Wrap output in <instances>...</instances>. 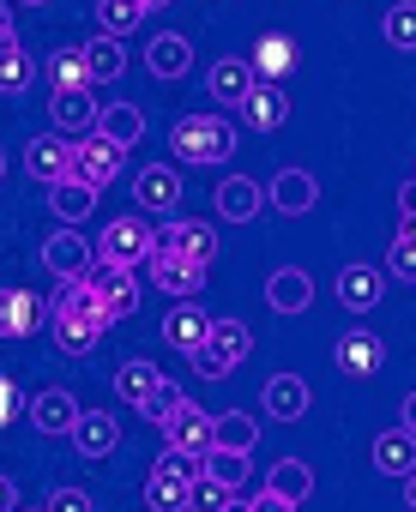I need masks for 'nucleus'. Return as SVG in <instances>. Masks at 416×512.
<instances>
[{
    "label": "nucleus",
    "mask_w": 416,
    "mask_h": 512,
    "mask_svg": "<svg viewBox=\"0 0 416 512\" xmlns=\"http://www.w3.org/2000/svg\"><path fill=\"white\" fill-rule=\"evenodd\" d=\"M25 7H49V0H25Z\"/></svg>",
    "instance_id": "56"
},
{
    "label": "nucleus",
    "mask_w": 416,
    "mask_h": 512,
    "mask_svg": "<svg viewBox=\"0 0 416 512\" xmlns=\"http://www.w3.org/2000/svg\"><path fill=\"white\" fill-rule=\"evenodd\" d=\"M163 434H169V446H175V452H193V458L218 452V416H205L199 404H187V410H181Z\"/></svg>",
    "instance_id": "12"
},
{
    "label": "nucleus",
    "mask_w": 416,
    "mask_h": 512,
    "mask_svg": "<svg viewBox=\"0 0 416 512\" xmlns=\"http://www.w3.org/2000/svg\"><path fill=\"white\" fill-rule=\"evenodd\" d=\"M91 284H97V296H103V320H109V326H115V320H133V308H139V284H133V272L97 260V266H91Z\"/></svg>",
    "instance_id": "9"
},
{
    "label": "nucleus",
    "mask_w": 416,
    "mask_h": 512,
    "mask_svg": "<svg viewBox=\"0 0 416 512\" xmlns=\"http://www.w3.org/2000/svg\"><path fill=\"white\" fill-rule=\"evenodd\" d=\"M398 211H404V217H416V181H404V187H398Z\"/></svg>",
    "instance_id": "49"
},
{
    "label": "nucleus",
    "mask_w": 416,
    "mask_h": 512,
    "mask_svg": "<svg viewBox=\"0 0 416 512\" xmlns=\"http://www.w3.org/2000/svg\"><path fill=\"white\" fill-rule=\"evenodd\" d=\"M224 512H254V500H230V506H224Z\"/></svg>",
    "instance_id": "52"
},
{
    "label": "nucleus",
    "mask_w": 416,
    "mask_h": 512,
    "mask_svg": "<svg viewBox=\"0 0 416 512\" xmlns=\"http://www.w3.org/2000/svg\"><path fill=\"white\" fill-rule=\"evenodd\" d=\"M19 410H25V392H19L7 374H0V428H7V422H19Z\"/></svg>",
    "instance_id": "45"
},
{
    "label": "nucleus",
    "mask_w": 416,
    "mask_h": 512,
    "mask_svg": "<svg viewBox=\"0 0 416 512\" xmlns=\"http://www.w3.org/2000/svg\"><path fill=\"white\" fill-rule=\"evenodd\" d=\"M205 332H212V314L193 308V302H175V308L163 314V344L181 350V356H193V350L205 344Z\"/></svg>",
    "instance_id": "18"
},
{
    "label": "nucleus",
    "mask_w": 416,
    "mask_h": 512,
    "mask_svg": "<svg viewBox=\"0 0 416 512\" xmlns=\"http://www.w3.org/2000/svg\"><path fill=\"white\" fill-rule=\"evenodd\" d=\"M139 7H145V13H163V7H169V0H139Z\"/></svg>",
    "instance_id": "53"
},
{
    "label": "nucleus",
    "mask_w": 416,
    "mask_h": 512,
    "mask_svg": "<svg viewBox=\"0 0 416 512\" xmlns=\"http://www.w3.org/2000/svg\"><path fill=\"white\" fill-rule=\"evenodd\" d=\"M49 326H55L61 356H85V350L103 338V326H109L97 284H91V278H67V284L55 290V302H49Z\"/></svg>",
    "instance_id": "1"
},
{
    "label": "nucleus",
    "mask_w": 416,
    "mask_h": 512,
    "mask_svg": "<svg viewBox=\"0 0 416 512\" xmlns=\"http://www.w3.org/2000/svg\"><path fill=\"white\" fill-rule=\"evenodd\" d=\"M97 115H103V109H97L91 85H85V91H55V97H49V121H55V133L73 139V145L97 133Z\"/></svg>",
    "instance_id": "7"
},
{
    "label": "nucleus",
    "mask_w": 416,
    "mask_h": 512,
    "mask_svg": "<svg viewBox=\"0 0 416 512\" xmlns=\"http://www.w3.org/2000/svg\"><path fill=\"white\" fill-rule=\"evenodd\" d=\"M248 350H254V332L242 320H212L205 344L193 350V374L199 380H224V374H236L248 362Z\"/></svg>",
    "instance_id": "3"
},
{
    "label": "nucleus",
    "mask_w": 416,
    "mask_h": 512,
    "mask_svg": "<svg viewBox=\"0 0 416 512\" xmlns=\"http://www.w3.org/2000/svg\"><path fill=\"white\" fill-rule=\"evenodd\" d=\"M230 500H236V488H224V482H212V476H199V482H193V506H187V512H224Z\"/></svg>",
    "instance_id": "43"
},
{
    "label": "nucleus",
    "mask_w": 416,
    "mask_h": 512,
    "mask_svg": "<svg viewBox=\"0 0 416 512\" xmlns=\"http://www.w3.org/2000/svg\"><path fill=\"white\" fill-rule=\"evenodd\" d=\"M0 175H7V151H0Z\"/></svg>",
    "instance_id": "55"
},
{
    "label": "nucleus",
    "mask_w": 416,
    "mask_h": 512,
    "mask_svg": "<svg viewBox=\"0 0 416 512\" xmlns=\"http://www.w3.org/2000/svg\"><path fill=\"white\" fill-rule=\"evenodd\" d=\"M266 302H272V314H308L314 308V278L302 266H284V272L266 278Z\"/></svg>",
    "instance_id": "20"
},
{
    "label": "nucleus",
    "mask_w": 416,
    "mask_h": 512,
    "mask_svg": "<svg viewBox=\"0 0 416 512\" xmlns=\"http://www.w3.org/2000/svg\"><path fill=\"white\" fill-rule=\"evenodd\" d=\"M49 211H55L67 229H79V223L97 211V187H85V181H73V175H67V181H55V187H49Z\"/></svg>",
    "instance_id": "27"
},
{
    "label": "nucleus",
    "mask_w": 416,
    "mask_h": 512,
    "mask_svg": "<svg viewBox=\"0 0 416 512\" xmlns=\"http://www.w3.org/2000/svg\"><path fill=\"white\" fill-rule=\"evenodd\" d=\"M266 199H272V211H284V217H308V211L320 205V181H314L308 169H278L272 187H266Z\"/></svg>",
    "instance_id": "10"
},
{
    "label": "nucleus",
    "mask_w": 416,
    "mask_h": 512,
    "mask_svg": "<svg viewBox=\"0 0 416 512\" xmlns=\"http://www.w3.org/2000/svg\"><path fill=\"white\" fill-rule=\"evenodd\" d=\"M248 470H254V464H248V452H224V446H218V452H205V476L224 482V488H242V482H248Z\"/></svg>",
    "instance_id": "40"
},
{
    "label": "nucleus",
    "mask_w": 416,
    "mask_h": 512,
    "mask_svg": "<svg viewBox=\"0 0 416 512\" xmlns=\"http://www.w3.org/2000/svg\"><path fill=\"white\" fill-rule=\"evenodd\" d=\"M260 488H272V494H284V500H296V506H302V500L314 494V470H308L302 458H278V464L266 470V482H260Z\"/></svg>",
    "instance_id": "32"
},
{
    "label": "nucleus",
    "mask_w": 416,
    "mask_h": 512,
    "mask_svg": "<svg viewBox=\"0 0 416 512\" xmlns=\"http://www.w3.org/2000/svg\"><path fill=\"white\" fill-rule=\"evenodd\" d=\"M13 43H19V31H13V7L0 0V49H13Z\"/></svg>",
    "instance_id": "47"
},
{
    "label": "nucleus",
    "mask_w": 416,
    "mask_h": 512,
    "mask_svg": "<svg viewBox=\"0 0 416 512\" xmlns=\"http://www.w3.org/2000/svg\"><path fill=\"white\" fill-rule=\"evenodd\" d=\"M254 512H296V500H284V494H272V488H260V500H254Z\"/></svg>",
    "instance_id": "46"
},
{
    "label": "nucleus",
    "mask_w": 416,
    "mask_h": 512,
    "mask_svg": "<svg viewBox=\"0 0 416 512\" xmlns=\"http://www.w3.org/2000/svg\"><path fill=\"white\" fill-rule=\"evenodd\" d=\"M404 235H416V217H404Z\"/></svg>",
    "instance_id": "54"
},
{
    "label": "nucleus",
    "mask_w": 416,
    "mask_h": 512,
    "mask_svg": "<svg viewBox=\"0 0 416 512\" xmlns=\"http://www.w3.org/2000/svg\"><path fill=\"white\" fill-rule=\"evenodd\" d=\"M85 67H91V85H109L127 73V49L115 37H97V43H85Z\"/></svg>",
    "instance_id": "34"
},
{
    "label": "nucleus",
    "mask_w": 416,
    "mask_h": 512,
    "mask_svg": "<svg viewBox=\"0 0 416 512\" xmlns=\"http://www.w3.org/2000/svg\"><path fill=\"white\" fill-rule=\"evenodd\" d=\"M67 440L79 446V458H109V452H115V440H121V422H115L109 410H85V416H79V428H73Z\"/></svg>",
    "instance_id": "23"
},
{
    "label": "nucleus",
    "mask_w": 416,
    "mask_h": 512,
    "mask_svg": "<svg viewBox=\"0 0 416 512\" xmlns=\"http://www.w3.org/2000/svg\"><path fill=\"white\" fill-rule=\"evenodd\" d=\"M157 253H175V260H193V266H212L218 260V229L212 223H193V217H169L157 229Z\"/></svg>",
    "instance_id": "5"
},
{
    "label": "nucleus",
    "mask_w": 416,
    "mask_h": 512,
    "mask_svg": "<svg viewBox=\"0 0 416 512\" xmlns=\"http://www.w3.org/2000/svg\"><path fill=\"white\" fill-rule=\"evenodd\" d=\"M380 290H386V278H380L374 266H344V272H338V302H344L350 314L380 308Z\"/></svg>",
    "instance_id": "26"
},
{
    "label": "nucleus",
    "mask_w": 416,
    "mask_h": 512,
    "mask_svg": "<svg viewBox=\"0 0 416 512\" xmlns=\"http://www.w3.org/2000/svg\"><path fill=\"white\" fill-rule=\"evenodd\" d=\"M242 115H248V127H254V133H272V127H284L290 97H284L278 85H266V79H260V85H254V97L242 103Z\"/></svg>",
    "instance_id": "29"
},
{
    "label": "nucleus",
    "mask_w": 416,
    "mask_h": 512,
    "mask_svg": "<svg viewBox=\"0 0 416 512\" xmlns=\"http://www.w3.org/2000/svg\"><path fill=\"white\" fill-rule=\"evenodd\" d=\"M398 428H410V434H416V392L404 398V422H398Z\"/></svg>",
    "instance_id": "50"
},
{
    "label": "nucleus",
    "mask_w": 416,
    "mask_h": 512,
    "mask_svg": "<svg viewBox=\"0 0 416 512\" xmlns=\"http://www.w3.org/2000/svg\"><path fill=\"white\" fill-rule=\"evenodd\" d=\"M218 446H224V452H254V446H260V416H248V410L218 416Z\"/></svg>",
    "instance_id": "37"
},
{
    "label": "nucleus",
    "mask_w": 416,
    "mask_h": 512,
    "mask_svg": "<svg viewBox=\"0 0 416 512\" xmlns=\"http://www.w3.org/2000/svg\"><path fill=\"white\" fill-rule=\"evenodd\" d=\"M145 506L151 512H187L193 506V482L187 476H169V470H151L145 476Z\"/></svg>",
    "instance_id": "31"
},
{
    "label": "nucleus",
    "mask_w": 416,
    "mask_h": 512,
    "mask_svg": "<svg viewBox=\"0 0 416 512\" xmlns=\"http://www.w3.org/2000/svg\"><path fill=\"white\" fill-rule=\"evenodd\" d=\"M43 266H49L61 284H67V278H91V266H97V247H91L79 229H67V223H61V229L43 241Z\"/></svg>",
    "instance_id": "6"
},
{
    "label": "nucleus",
    "mask_w": 416,
    "mask_h": 512,
    "mask_svg": "<svg viewBox=\"0 0 416 512\" xmlns=\"http://www.w3.org/2000/svg\"><path fill=\"white\" fill-rule=\"evenodd\" d=\"M37 61H31V49L25 43H13V49H0V97H19V91H31L37 85Z\"/></svg>",
    "instance_id": "33"
},
{
    "label": "nucleus",
    "mask_w": 416,
    "mask_h": 512,
    "mask_svg": "<svg viewBox=\"0 0 416 512\" xmlns=\"http://www.w3.org/2000/svg\"><path fill=\"white\" fill-rule=\"evenodd\" d=\"M133 199H139V211H163V217H175V205H181V175H175L169 163H151V169H139Z\"/></svg>",
    "instance_id": "16"
},
{
    "label": "nucleus",
    "mask_w": 416,
    "mask_h": 512,
    "mask_svg": "<svg viewBox=\"0 0 416 512\" xmlns=\"http://www.w3.org/2000/svg\"><path fill=\"white\" fill-rule=\"evenodd\" d=\"M19 512H31V506H19ZM37 512H43V506H37Z\"/></svg>",
    "instance_id": "57"
},
{
    "label": "nucleus",
    "mask_w": 416,
    "mask_h": 512,
    "mask_svg": "<svg viewBox=\"0 0 416 512\" xmlns=\"http://www.w3.org/2000/svg\"><path fill=\"white\" fill-rule=\"evenodd\" d=\"M187 67H193V49H187V37L163 31V37H151V43H145V73H151V79H181Z\"/></svg>",
    "instance_id": "24"
},
{
    "label": "nucleus",
    "mask_w": 416,
    "mask_h": 512,
    "mask_svg": "<svg viewBox=\"0 0 416 512\" xmlns=\"http://www.w3.org/2000/svg\"><path fill=\"white\" fill-rule=\"evenodd\" d=\"M332 362H338V374H350V380H368V374L386 362V344H380L374 332H344V338L332 344Z\"/></svg>",
    "instance_id": "17"
},
{
    "label": "nucleus",
    "mask_w": 416,
    "mask_h": 512,
    "mask_svg": "<svg viewBox=\"0 0 416 512\" xmlns=\"http://www.w3.org/2000/svg\"><path fill=\"white\" fill-rule=\"evenodd\" d=\"M157 386H163V374H157L151 362H127V368L115 374V398H121V404H145Z\"/></svg>",
    "instance_id": "36"
},
{
    "label": "nucleus",
    "mask_w": 416,
    "mask_h": 512,
    "mask_svg": "<svg viewBox=\"0 0 416 512\" xmlns=\"http://www.w3.org/2000/svg\"><path fill=\"white\" fill-rule=\"evenodd\" d=\"M79 416H85V410H79V398H73L67 386H49V392L31 398V428H37V434H73Z\"/></svg>",
    "instance_id": "13"
},
{
    "label": "nucleus",
    "mask_w": 416,
    "mask_h": 512,
    "mask_svg": "<svg viewBox=\"0 0 416 512\" xmlns=\"http://www.w3.org/2000/svg\"><path fill=\"white\" fill-rule=\"evenodd\" d=\"M254 73L266 79V85H278L284 73H296V37H284V31H266L260 43H254Z\"/></svg>",
    "instance_id": "25"
},
{
    "label": "nucleus",
    "mask_w": 416,
    "mask_h": 512,
    "mask_svg": "<svg viewBox=\"0 0 416 512\" xmlns=\"http://www.w3.org/2000/svg\"><path fill=\"white\" fill-rule=\"evenodd\" d=\"M91 19L103 25V37H115V43H121V37L145 19V7H139V0H97V13H91Z\"/></svg>",
    "instance_id": "38"
},
{
    "label": "nucleus",
    "mask_w": 416,
    "mask_h": 512,
    "mask_svg": "<svg viewBox=\"0 0 416 512\" xmlns=\"http://www.w3.org/2000/svg\"><path fill=\"white\" fill-rule=\"evenodd\" d=\"M151 253H157V229H151L145 217H115V223H103V235H97V260H109V266H121V272L151 266Z\"/></svg>",
    "instance_id": "4"
},
{
    "label": "nucleus",
    "mask_w": 416,
    "mask_h": 512,
    "mask_svg": "<svg viewBox=\"0 0 416 512\" xmlns=\"http://www.w3.org/2000/svg\"><path fill=\"white\" fill-rule=\"evenodd\" d=\"M151 284H157L169 302H193V296L205 290V266L175 260V253H151Z\"/></svg>",
    "instance_id": "11"
},
{
    "label": "nucleus",
    "mask_w": 416,
    "mask_h": 512,
    "mask_svg": "<svg viewBox=\"0 0 416 512\" xmlns=\"http://www.w3.org/2000/svg\"><path fill=\"white\" fill-rule=\"evenodd\" d=\"M43 308L31 290H0V338H31L43 326Z\"/></svg>",
    "instance_id": "22"
},
{
    "label": "nucleus",
    "mask_w": 416,
    "mask_h": 512,
    "mask_svg": "<svg viewBox=\"0 0 416 512\" xmlns=\"http://www.w3.org/2000/svg\"><path fill=\"white\" fill-rule=\"evenodd\" d=\"M25 169H31V181H43V187L67 181V169H73V139H61V133L31 139V145H25Z\"/></svg>",
    "instance_id": "15"
},
{
    "label": "nucleus",
    "mask_w": 416,
    "mask_h": 512,
    "mask_svg": "<svg viewBox=\"0 0 416 512\" xmlns=\"http://www.w3.org/2000/svg\"><path fill=\"white\" fill-rule=\"evenodd\" d=\"M380 31H386L392 49H416V0H404V7H386Z\"/></svg>",
    "instance_id": "41"
},
{
    "label": "nucleus",
    "mask_w": 416,
    "mask_h": 512,
    "mask_svg": "<svg viewBox=\"0 0 416 512\" xmlns=\"http://www.w3.org/2000/svg\"><path fill=\"white\" fill-rule=\"evenodd\" d=\"M218 211H224V223H254L266 211V187L248 181V175H224L218 181Z\"/></svg>",
    "instance_id": "19"
},
{
    "label": "nucleus",
    "mask_w": 416,
    "mask_h": 512,
    "mask_svg": "<svg viewBox=\"0 0 416 512\" xmlns=\"http://www.w3.org/2000/svg\"><path fill=\"white\" fill-rule=\"evenodd\" d=\"M43 73L55 79V91H85V85H91V67H85V49H55Z\"/></svg>",
    "instance_id": "35"
},
{
    "label": "nucleus",
    "mask_w": 416,
    "mask_h": 512,
    "mask_svg": "<svg viewBox=\"0 0 416 512\" xmlns=\"http://www.w3.org/2000/svg\"><path fill=\"white\" fill-rule=\"evenodd\" d=\"M97 133L109 139V145H139L145 139V109H133V103H109L103 115H97Z\"/></svg>",
    "instance_id": "30"
},
{
    "label": "nucleus",
    "mask_w": 416,
    "mask_h": 512,
    "mask_svg": "<svg viewBox=\"0 0 416 512\" xmlns=\"http://www.w3.org/2000/svg\"><path fill=\"white\" fill-rule=\"evenodd\" d=\"M212 97L224 103V109H242L248 97H254V85H260V73H254V61H242V55H224L218 67H212Z\"/></svg>",
    "instance_id": "14"
},
{
    "label": "nucleus",
    "mask_w": 416,
    "mask_h": 512,
    "mask_svg": "<svg viewBox=\"0 0 416 512\" xmlns=\"http://www.w3.org/2000/svg\"><path fill=\"white\" fill-rule=\"evenodd\" d=\"M260 404L272 410V422H302L308 416V380L302 374H272L266 392H260Z\"/></svg>",
    "instance_id": "21"
},
{
    "label": "nucleus",
    "mask_w": 416,
    "mask_h": 512,
    "mask_svg": "<svg viewBox=\"0 0 416 512\" xmlns=\"http://www.w3.org/2000/svg\"><path fill=\"white\" fill-rule=\"evenodd\" d=\"M169 145H175L181 163H230L236 157V127L224 115H187Z\"/></svg>",
    "instance_id": "2"
},
{
    "label": "nucleus",
    "mask_w": 416,
    "mask_h": 512,
    "mask_svg": "<svg viewBox=\"0 0 416 512\" xmlns=\"http://www.w3.org/2000/svg\"><path fill=\"white\" fill-rule=\"evenodd\" d=\"M0 512H19V482L0 476Z\"/></svg>",
    "instance_id": "48"
},
{
    "label": "nucleus",
    "mask_w": 416,
    "mask_h": 512,
    "mask_svg": "<svg viewBox=\"0 0 416 512\" xmlns=\"http://www.w3.org/2000/svg\"><path fill=\"white\" fill-rule=\"evenodd\" d=\"M374 470L380 476H410L416 470V434L410 428H386L374 440Z\"/></svg>",
    "instance_id": "28"
},
{
    "label": "nucleus",
    "mask_w": 416,
    "mask_h": 512,
    "mask_svg": "<svg viewBox=\"0 0 416 512\" xmlns=\"http://www.w3.org/2000/svg\"><path fill=\"white\" fill-rule=\"evenodd\" d=\"M43 512H91V494H85V488H55V494L43 500Z\"/></svg>",
    "instance_id": "44"
},
{
    "label": "nucleus",
    "mask_w": 416,
    "mask_h": 512,
    "mask_svg": "<svg viewBox=\"0 0 416 512\" xmlns=\"http://www.w3.org/2000/svg\"><path fill=\"white\" fill-rule=\"evenodd\" d=\"M404 506H410V512H416V470H410V476H404Z\"/></svg>",
    "instance_id": "51"
},
{
    "label": "nucleus",
    "mask_w": 416,
    "mask_h": 512,
    "mask_svg": "<svg viewBox=\"0 0 416 512\" xmlns=\"http://www.w3.org/2000/svg\"><path fill=\"white\" fill-rule=\"evenodd\" d=\"M181 410H187V392H181L175 380H163V386H157V392H151V398L139 404V416H145V422H157V428H169V422H175Z\"/></svg>",
    "instance_id": "39"
},
{
    "label": "nucleus",
    "mask_w": 416,
    "mask_h": 512,
    "mask_svg": "<svg viewBox=\"0 0 416 512\" xmlns=\"http://www.w3.org/2000/svg\"><path fill=\"white\" fill-rule=\"evenodd\" d=\"M67 175L103 193V187H109V181L121 175V145H109L103 133H91V139H79V145H73V169H67Z\"/></svg>",
    "instance_id": "8"
},
{
    "label": "nucleus",
    "mask_w": 416,
    "mask_h": 512,
    "mask_svg": "<svg viewBox=\"0 0 416 512\" xmlns=\"http://www.w3.org/2000/svg\"><path fill=\"white\" fill-rule=\"evenodd\" d=\"M386 272H392L398 284H416V235L398 229V241L386 247Z\"/></svg>",
    "instance_id": "42"
}]
</instances>
